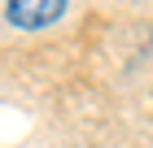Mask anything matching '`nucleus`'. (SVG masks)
Here are the masks:
<instances>
[{"instance_id":"nucleus-1","label":"nucleus","mask_w":153,"mask_h":148,"mask_svg":"<svg viewBox=\"0 0 153 148\" xmlns=\"http://www.w3.org/2000/svg\"><path fill=\"white\" fill-rule=\"evenodd\" d=\"M70 0H4V13L18 31H44L66 13Z\"/></svg>"}]
</instances>
